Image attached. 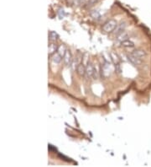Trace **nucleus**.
<instances>
[{
    "label": "nucleus",
    "instance_id": "39448f33",
    "mask_svg": "<svg viewBox=\"0 0 151 167\" xmlns=\"http://www.w3.org/2000/svg\"><path fill=\"white\" fill-rule=\"evenodd\" d=\"M125 28H126V23H122V24H118L117 27L115 28V30H114L115 35H118V36L119 34L123 33V32L125 30Z\"/></svg>",
    "mask_w": 151,
    "mask_h": 167
},
{
    "label": "nucleus",
    "instance_id": "4468645a",
    "mask_svg": "<svg viewBox=\"0 0 151 167\" xmlns=\"http://www.w3.org/2000/svg\"><path fill=\"white\" fill-rule=\"evenodd\" d=\"M66 47H65L64 45H61V46H60L58 48V50H57V53H58L61 57H64V55L66 54Z\"/></svg>",
    "mask_w": 151,
    "mask_h": 167
},
{
    "label": "nucleus",
    "instance_id": "f3484780",
    "mask_svg": "<svg viewBox=\"0 0 151 167\" xmlns=\"http://www.w3.org/2000/svg\"><path fill=\"white\" fill-rule=\"evenodd\" d=\"M99 2V0H88L87 3V7H93L95 4H97Z\"/></svg>",
    "mask_w": 151,
    "mask_h": 167
},
{
    "label": "nucleus",
    "instance_id": "6e6552de",
    "mask_svg": "<svg viewBox=\"0 0 151 167\" xmlns=\"http://www.w3.org/2000/svg\"><path fill=\"white\" fill-rule=\"evenodd\" d=\"M121 46L126 48H134V43L132 41H129V40L127 39V40L121 42Z\"/></svg>",
    "mask_w": 151,
    "mask_h": 167
},
{
    "label": "nucleus",
    "instance_id": "f257e3e1",
    "mask_svg": "<svg viewBox=\"0 0 151 167\" xmlns=\"http://www.w3.org/2000/svg\"><path fill=\"white\" fill-rule=\"evenodd\" d=\"M117 21L115 19H110L108 21H107L103 26V30H104L105 32L107 33H110V32H113V30H115V28L117 27Z\"/></svg>",
    "mask_w": 151,
    "mask_h": 167
},
{
    "label": "nucleus",
    "instance_id": "2eb2a0df",
    "mask_svg": "<svg viewBox=\"0 0 151 167\" xmlns=\"http://www.w3.org/2000/svg\"><path fill=\"white\" fill-rule=\"evenodd\" d=\"M90 15H91L93 19H98L101 17V14H100V13H99V11H98V10H93V11H92V12L90 13Z\"/></svg>",
    "mask_w": 151,
    "mask_h": 167
},
{
    "label": "nucleus",
    "instance_id": "423d86ee",
    "mask_svg": "<svg viewBox=\"0 0 151 167\" xmlns=\"http://www.w3.org/2000/svg\"><path fill=\"white\" fill-rule=\"evenodd\" d=\"M102 71H103V75H104L105 77L108 76L111 73L110 64L108 63H106L105 65L103 66V69H102Z\"/></svg>",
    "mask_w": 151,
    "mask_h": 167
},
{
    "label": "nucleus",
    "instance_id": "7ed1b4c3",
    "mask_svg": "<svg viewBox=\"0 0 151 167\" xmlns=\"http://www.w3.org/2000/svg\"><path fill=\"white\" fill-rule=\"evenodd\" d=\"M131 55L137 58H139V59L142 60L146 57V53L143 50H134V52L131 53Z\"/></svg>",
    "mask_w": 151,
    "mask_h": 167
},
{
    "label": "nucleus",
    "instance_id": "9d476101",
    "mask_svg": "<svg viewBox=\"0 0 151 167\" xmlns=\"http://www.w3.org/2000/svg\"><path fill=\"white\" fill-rule=\"evenodd\" d=\"M57 50H58V47H57V45H56V44H54V43H51V44H50L49 45V48H48V53L50 55H51V54H54L56 52H57Z\"/></svg>",
    "mask_w": 151,
    "mask_h": 167
},
{
    "label": "nucleus",
    "instance_id": "0eeeda50",
    "mask_svg": "<svg viewBox=\"0 0 151 167\" xmlns=\"http://www.w3.org/2000/svg\"><path fill=\"white\" fill-rule=\"evenodd\" d=\"M128 60L134 64V65L135 66H139L141 64V60L139 59V58H135V57H134V56H132L131 54L129 55L128 57Z\"/></svg>",
    "mask_w": 151,
    "mask_h": 167
},
{
    "label": "nucleus",
    "instance_id": "f03ea898",
    "mask_svg": "<svg viewBox=\"0 0 151 167\" xmlns=\"http://www.w3.org/2000/svg\"><path fill=\"white\" fill-rule=\"evenodd\" d=\"M63 59H64V63L67 66V67H69V66L71 65V63H72V55L70 51H66V54L64 55V57H63Z\"/></svg>",
    "mask_w": 151,
    "mask_h": 167
},
{
    "label": "nucleus",
    "instance_id": "1a4fd4ad",
    "mask_svg": "<svg viewBox=\"0 0 151 167\" xmlns=\"http://www.w3.org/2000/svg\"><path fill=\"white\" fill-rule=\"evenodd\" d=\"M76 71L80 76H84L86 74V68L83 64H79L76 68Z\"/></svg>",
    "mask_w": 151,
    "mask_h": 167
},
{
    "label": "nucleus",
    "instance_id": "9b49d317",
    "mask_svg": "<svg viewBox=\"0 0 151 167\" xmlns=\"http://www.w3.org/2000/svg\"><path fill=\"white\" fill-rule=\"evenodd\" d=\"M127 38H128V33L125 32V31H123V33L119 34V35L118 36L117 40H118V42H123V41H125V40H127Z\"/></svg>",
    "mask_w": 151,
    "mask_h": 167
},
{
    "label": "nucleus",
    "instance_id": "a211bd4d",
    "mask_svg": "<svg viewBox=\"0 0 151 167\" xmlns=\"http://www.w3.org/2000/svg\"><path fill=\"white\" fill-rule=\"evenodd\" d=\"M59 14H60V17H61V19H62L64 17V10H63V9H60V10H59Z\"/></svg>",
    "mask_w": 151,
    "mask_h": 167
},
{
    "label": "nucleus",
    "instance_id": "ddd939ff",
    "mask_svg": "<svg viewBox=\"0 0 151 167\" xmlns=\"http://www.w3.org/2000/svg\"><path fill=\"white\" fill-rule=\"evenodd\" d=\"M61 58H62V57L57 53L54 54V56H53L52 58V60L55 63H60L61 62Z\"/></svg>",
    "mask_w": 151,
    "mask_h": 167
},
{
    "label": "nucleus",
    "instance_id": "dca6fc26",
    "mask_svg": "<svg viewBox=\"0 0 151 167\" xmlns=\"http://www.w3.org/2000/svg\"><path fill=\"white\" fill-rule=\"evenodd\" d=\"M85 3V0H71V4H74L76 6H80Z\"/></svg>",
    "mask_w": 151,
    "mask_h": 167
},
{
    "label": "nucleus",
    "instance_id": "20e7f679",
    "mask_svg": "<svg viewBox=\"0 0 151 167\" xmlns=\"http://www.w3.org/2000/svg\"><path fill=\"white\" fill-rule=\"evenodd\" d=\"M96 68L92 64V63H88L86 67V73L87 74L88 77H93V74L95 73Z\"/></svg>",
    "mask_w": 151,
    "mask_h": 167
},
{
    "label": "nucleus",
    "instance_id": "f8f14e48",
    "mask_svg": "<svg viewBox=\"0 0 151 167\" xmlns=\"http://www.w3.org/2000/svg\"><path fill=\"white\" fill-rule=\"evenodd\" d=\"M58 35H57V33H56V31H51V32L49 33V38H50V40L52 41V42L56 41V40L58 39Z\"/></svg>",
    "mask_w": 151,
    "mask_h": 167
}]
</instances>
